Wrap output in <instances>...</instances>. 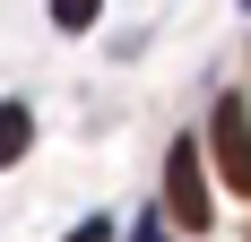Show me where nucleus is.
Segmentation results:
<instances>
[{"mask_svg":"<svg viewBox=\"0 0 251 242\" xmlns=\"http://www.w3.org/2000/svg\"><path fill=\"white\" fill-rule=\"evenodd\" d=\"M165 208H174L182 234H208V173H200L191 139H174V156H165Z\"/></svg>","mask_w":251,"mask_h":242,"instance_id":"obj_1","label":"nucleus"},{"mask_svg":"<svg viewBox=\"0 0 251 242\" xmlns=\"http://www.w3.org/2000/svg\"><path fill=\"white\" fill-rule=\"evenodd\" d=\"M208 147H217V173H226V191H243V199H251V113H243V96H226V104H217V121H208Z\"/></svg>","mask_w":251,"mask_h":242,"instance_id":"obj_2","label":"nucleus"},{"mask_svg":"<svg viewBox=\"0 0 251 242\" xmlns=\"http://www.w3.org/2000/svg\"><path fill=\"white\" fill-rule=\"evenodd\" d=\"M35 147V104H0V173Z\"/></svg>","mask_w":251,"mask_h":242,"instance_id":"obj_3","label":"nucleus"},{"mask_svg":"<svg viewBox=\"0 0 251 242\" xmlns=\"http://www.w3.org/2000/svg\"><path fill=\"white\" fill-rule=\"evenodd\" d=\"M96 9H104V0H52V26H61V35H87Z\"/></svg>","mask_w":251,"mask_h":242,"instance_id":"obj_4","label":"nucleus"},{"mask_svg":"<svg viewBox=\"0 0 251 242\" xmlns=\"http://www.w3.org/2000/svg\"><path fill=\"white\" fill-rule=\"evenodd\" d=\"M70 242H113V225H104V217H87V225H78Z\"/></svg>","mask_w":251,"mask_h":242,"instance_id":"obj_5","label":"nucleus"}]
</instances>
